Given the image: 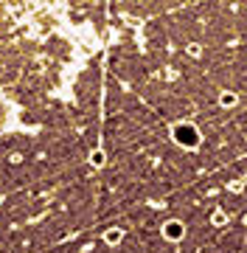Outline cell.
I'll return each mask as SVG.
<instances>
[{
    "instance_id": "1",
    "label": "cell",
    "mask_w": 247,
    "mask_h": 253,
    "mask_svg": "<svg viewBox=\"0 0 247 253\" xmlns=\"http://www.w3.org/2000/svg\"><path fill=\"white\" fill-rule=\"evenodd\" d=\"M174 138H177L180 144H185V146H197V144H200V135H197V129H194V126H188V124L174 126Z\"/></svg>"
},
{
    "instance_id": "2",
    "label": "cell",
    "mask_w": 247,
    "mask_h": 253,
    "mask_svg": "<svg viewBox=\"0 0 247 253\" xmlns=\"http://www.w3.org/2000/svg\"><path fill=\"white\" fill-rule=\"evenodd\" d=\"M169 236H180V222H169Z\"/></svg>"
}]
</instances>
